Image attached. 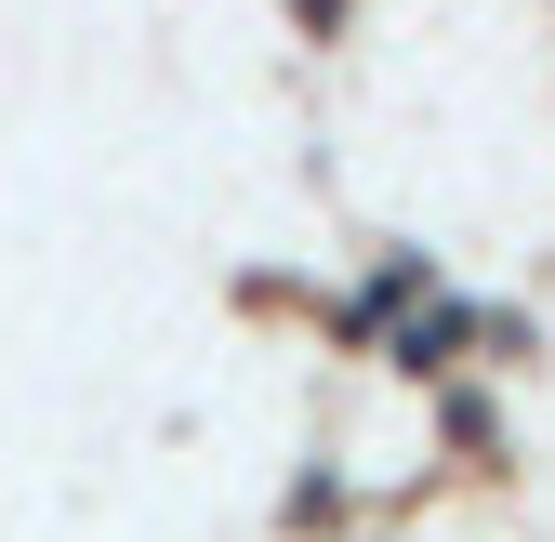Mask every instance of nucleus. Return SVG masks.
I'll use <instances>...</instances> for the list:
<instances>
[]
</instances>
